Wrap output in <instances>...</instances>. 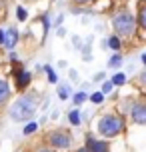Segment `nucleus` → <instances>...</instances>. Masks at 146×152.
<instances>
[{"label": "nucleus", "mask_w": 146, "mask_h": 152, "mask_svg": "<svg viewBox=\"0 0 146 152\" xmlns=\"http://www.w3.org/2000/svg\"><path fill=\"white\" fill-rule=\"evenodd\" d=\"M36 108H38V102H36L34 96H20V98L10 106L8 114H10V118L14 122H24V120H28V118L34 116Z\"/></svg>", "instance_id": "f257e3e1"}, {"label": "nucleus", "mask_w": 146, "mask_h": 152, "mask_svg": "<svg viewBox=\"0 0 146 152\" xmlns=\"http://www.w3.org/2000/svg\"><path fill=\"white\" fill-rule=\"evenodd\" d=\"M122 130H124V120L120 116H116V114H106L98 122V132L102 136H108V138L118 136Z\"/></svg>", "instance_id": "f03ea898"}, {"label": "nucleus", "mask_w": 146, "mask_h": 152, "mask_svg": "<svg viewBox=\"0 0 146 152\" xmlns=\"http://www.w3.org/2000/svg\"><path fill=\"white\" fill-rule=\"evenodd\" d=\"M112 26H114V30L120 34V36H134V32H136V20H134V16L130 12H126V10H120L118 14L112 18Z\"/></svg>", "instance_id": "7ed1b4c3"}, {"label": "nucleus", "mask_w": 146, "mask_h": 152, "mask_svg": "<svg viewBox=\"0 0 146 152\" xmlns=\"http://www.w3.org/2000/svg\"><path fill=\"white\" fill-rule=\"evenodd\" d=\"M48 140H50V144L54 148H68L72 144V136H70V132L66 130H54L48 134Z\"/></svg>", "instance_id": "20e7f679"}, {"label": "nucleus", "mask_w": 146, "mask_h": 152, "mask_svg": "<svg viewBox=\"0 0 146 152\" xmlns=\"http://www.w3.org/2000/svg\"><path fill=\"white\" fill-rule=\"evenodd\" d=\"M18 38H20V34H18L16 28H8V30H4V46H6L8 50H12V48L18 44Z\"/></svg>", "instance_id": "39448f33"}, {"label": "nucleus", "mask_w": 146, "mask_h": 152, "mask_svg": "<svg viewBox=\"0 0 146 152\" xmlns=\"http://www.w3.org/2000/svg\"><path fill=\"white\" fill-rule=\"evenodd\" d=\"M132 120L136 124H146V104L144 102L134 104V108H132Z\"/></svg>", "instance_id": "423d86ee"}, {"label": "nucleus", "mask_w": 146, "mask_h": 152, "mask_svg": "<svg viewBox=\"0 0 146 152\" xmlns=\"http://www.w3.org/2000/svg\"><path fill=\"white\" fill-rule=\"evenodd\" d=\"M88 150L90 152H108V144L104 142V140L88 136Z\"/></svg>", "instance_id": "0eeeda50"}, {"label": "nucleus", "mask_w": 146, "mask_h": 152, "mask_svg": "<svg viewBox=\"0 0 146 152\" xmlns=\"http://www.w3.org/2000/svg\"><path fill=\"white\" fill-rule=\"evenodd\" d=\"M30 72H26V70H20L18 74H16V88L18 90H24L28 84H30Z\"/></svg>", "instance_id": "6e6552de"}, {"label": "nucleus", "mask_w": 146, "mask_h": 152, "mask_svg": "<svg viewBox=\"0 0 146 152\" xmlns=\"http://www.w3.org/2000/svg\"><path fill=\"white\" fill-rule=\"evenodd\" d=\"M10 96V86H8L6 80H0V104H4Z\"/></svg>", "instance_id": "1a4fd4ad"}, {"label": "nucleus", "mask_w": 146, "mask_h": 152, "mask_svg": "<svg viewBox=\"0 0 146 152\" xmlns=\"http://www.w3.org/2000/svg\"><path fill=\"white\" fill-rule=\"evenodd\" d=\"M138 24L146 30V2H140V10H138Z\"/></svg>", "instance_id": "9d476101"}, {"label": "nucleus", "mask_w": 146, "mask_h": 152, "mask_svg": "<svg viewBox=\"0 0 146 152\" xmlns=\"http://www.w3.org/2000/svg\"><path fill=\"white\" fill-rule=\"evenodd\" d=\"M120 64H122V56H120V54H114V56L110 58V62H108L110 68H118Z\"/></svg>", "instance_id": "9b49d317"}, {"label": "nucleus", "mask_w": 146, "mask_h": 152, "mask_svg": "<svg viewBox=\"0 0 146 152\" xmlns=\"http://www.w3.org/2000/svg\"><path fill=\"white\" fill-rule=\"evenodd\" d=\"M110 82L114 84V86H122V84L126 82V76H124V74H114V76H112V80H110Z\"/></svg>", "instance_id": "f8f14e48"}, {"label": "nucleus", "mask_w": 146, "mask_h": 152, "mask_svg": "<svg viewBox=\"0 0 146 152\" xmlns=\"http://www.w3.org/2000/svg\"><path fill=\"white\" fill-rule=\"evenodd\" d=\"M44 70H46V74H48V80H50V82H52V84H56V82H58V76H56V72H54V70L50 68V66H46Z\"/></svg>", "instance_id": "ddd939ff"}, {"label": "nucleus", "mask_w": 146, "mask_h": 152, "mask_svg": "<svg viewBox=\"0 0 146 152\" xmlns=\"http://www.w3.org/2000/svg\"><path fill=\"white\" fill-rule=\"evenodd\" d=\"M16 18H18L20 22H24V20L28 18V14H26V10H24L22 6H18V8H16Z\"/></svg>", "instance_id": "4468645a"}, {"label": "nucleus", "mask_w": 146, "mask_h": 152, "mask_svg": "<svg viewBox=\"0 0 146 152\" xmlns=\"http://www.w3.org/2000/svg\"><path fill=\"white\" fill-rule=\"evenodd\" d=\"M108 46H110V48H114V50H118V48H120V40H118V36H110Z\"/></svg>", "instance_id": "2eb2a0df"}, {"label": "nucleus", "mask_w": 146, "mask_h": 152, "mask_svg": "<svg viewBox=\"0 0 146 152\" xmlns=\"http://www.w3.org/2000/svg\"><path fill=\"white\" fill-rule=\"evenodd\" d=\"M58 96H60V100H66L70 96V88L68 86H62L60 90H58Z\"/></svg>", "instance_id": "dca6fc26"}, {"label": "nucleus", "mask_w": 146, "mask_h": 152, "mask_svg": "<svg viewBox=\"0 0 146 152\" xmlns=\"http://www.w3.org/2000/svg\"><path fill=\"white\" fill-rule=\"evenodd\" d=\"M36 128H38V124L36 122H30V124L24 126V134H32V132H36Z\"/></svg>", "instance_id": "f3484780"}, {"label": "nucleus", "mask_w": 146, "mask_h": 152, "mask_svg": "<svg viewBox=\"0 0 146 152\" xmlns=\"http://www.w3.org/2000/svg\"><path fill=\"white\" fill-rule=\"evenodd\" d=\"M84 100H86V94H84V92H78L76 96H74V104L80 106V104H84Z\"/></svg>", "instance_id": "a211bd4d"}, {"label": "nucleus", "mask_w": 146, "mask_h": 152, "mask_svg": "<svg viewBox=\"0 0 146 152\" xmlns=\"http://www.w3.org/2000/svg\"><path fill=\"white\" fill-rule=\"evenodd\" d=\"M90 100H92L94 104H100V102L104 100V94H102V92H94L92 96H90Z\"/></svg>", "instance_id": "6ab92c4d"}, {"label": "nucleus", "mask_w": 146, "mask_h": 152, "mask_svg": "<svg viewBox=\"0 0 146 152\" xmlns=\"http://www.w3.org/2000/svg\"><path fill=\"white\" fill-rule=\"evenodd\" d=\"M70 122L76 126V124H80V114H78V110H74V112H70Z\"/></svg>", "instance_id": "aec40b11"}, {"label": "nucleus", "mask_w": 146, "mask_h": 152, "mask_svg": "<svg viewBox=\"0 0 146 152\" xmlns=\"http://www.w3.org/2000/svg\"><path fill=\"white\" fill-rule=\"evenodd\" d=\"M112 86H114L112 82H106L104 86H102V92H104V94H106V92H110V90H112Z\"/></svg>", "instance_id": "412c9836"}, {"label": "nucleus", "mask_w": 146, "mask_h": 152, "mask_svg": "<svg viewBox=\"0 0 146 152\" xmlns=\"http://www.w3.org/2000/svg\"><path fill=\"white\" fill-rule=\"evenodd\" d=\"M76 4H90V2H94V0H74Z\"/></svg>", "instance_id": "4be33fe9"}, {"label": "nucleus", "mask_w": 146, "mask_h": 152, "mask_svg": "<svg viewBox=\"0 0 146 152\" xmlns=\"http://www.w3.org/2000/svg\"><path fill=\"white\" fill-rule=\"evenodd\" d=\"M0 44H4V30L0 28Z\"/></svg>", "instance_id": "5701e85b"}, {"label": "nucleus", "mask_w": 146, "mask_h": 152, "mask_svg": "<svg viewBox=\"0 0 146 152\" xmlns=\"http://www.w3.org/2000/svg\"><path fill=\"white\" fill-rule=\"evenodd\" d=\"M140 82H142V84H144V86H146V72H144V74H142V76H140Z\"/></svg>", "instance_id": "b1692460"}, {"label": "nucleus", "mask_w": 146, "mask_h": 152, "mask_svg": "<svg viewBox=\"0 0 146 152\" xmlns=\"http://www.w3.org/2000/svg\"><path fill=\"white\" fill-rule=\"evenodd\" d=\"M78 152H90V150H88V146H84V148H80Z\"/></svg>", "instance_id": "393cba45"}, {"label": "nucleus", "mask_w": 146, "mask_h": 152, "mask_svg": "<svg viewBox=\"0 0 146 152\" xmlns=\"http://www.w3.org/2000/svg\"><path fill=\"white\" fill-rule=\"evenodd\" d=\"M38 152H52V150H48V148H42V150H38Z\"/></svg>", "instance_id": "a878e982"}, {"label": "nucleus", "mask_w": 146, "mask_h": 152, "mask_svg": "<svg viewBox=\"0 0 146 152\" xmlns=\"http://www.w3.org/2000/svg\"><path fill=\"white\" fill-rule=\"evenodd\" d=\"M142 62H144V64H146V54H142Z\"/></svg>", "instance_id": "bb28decb"}]
</instances>
